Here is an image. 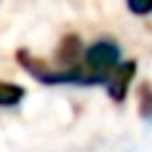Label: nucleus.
<instances>
[{
  "instance_id": "1",
  "label": "nucleus",
  "mask_w": 152,
  "mask_h": 152,
  "mask_svg": "<svg viewBox=\"0 0 152 152\" xmlns=\"http://www.w3.org/2000/svg\"><path fill=\"white\" fill-rule=\"evenodd\" d=\"M120 67V48L112 40H99L86 51V69L99 83H107V77Z\"/></svg>"
},
{
  "instance_id": "4",
  "label": "nucleus",
  "mask_w": 152,
  "mask_h": 152,
  "mask_svg": "<svg viewBox=\"0 0 152 152\" xmlns=\"http://www.w3.org/2000/svg\"><path fill=\"white\" fill-rule=\"evenodd\" d=\"M128 8L134 13H139V16H147L152 11V0H128Z\"/></svg>"
},
{
  "instance_id": "5",
  "label": "nucleus",
  "mask_w": 152,
  "mask_h": 152,
  "mask_svg": "<svg viewBox=\"0 0 152 152\" xmlns=\"http://www.w3.org/2000/svg\"><path fill=\"white\" fill-rule=\"evenodd\" d=\"M142 112H144L147 118H152V96H150V104H142Z\"/></svg>"
},
{
  "instance_id": "2",
  "label": "nucleus",
  "mask_w": 152,
  "mask_h": 152,
  "mask_svg": "<svg viewBox=\"0 0 152 152\" xmlns=\"http://www.w3.org/2000/svg\"><path fill=\"white\" fill-rule=\"evenodd\" d=\"M134 72H136V64L128 61V64H120V67L107 77V91H110V96H112L115 102H123V99H126V91H128V86H131Z\"/></svg>"
},
{
  "instance_id": "3",
  "label": "nucleus",
  "mask_w": 152,
  "mask_h": 152,
  "mask_svg": "<svg viewBox=\"0 0 152 152\" xmlns=\"http://www.w3.org/2000/svg\"><path fill=\"white\" fill-rule=\"evenodd\" d=\"M21 99H24V88L21 86L0 80V107H16Z\"/></svg>"
}]
</instances>
